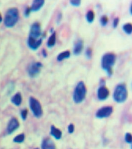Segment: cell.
<instances>
[{
    "mask_svg": "<svg viewBox=\"0 0 132 149\" xmlns=\"http://www.w3.org/2000/svg\"><path fill=\"white\" fill-rule=\"evenodd\" d=\"M24 140H25V135H24L23 133H21L15 136L13 140L15 143H22L24 141Z\"/></svg>",
    "mask_w": 132,
    "mask_h": 149,
    "instance_id": "44dd1931",
    "label": "cell"
},
{
    "mask_svg": "<svg viewBox=\"0 0 132 149\" xmlns=\"http://www.w3.org/2000/svg\"><path fill=\"white\" fill-rule=\"evenodd\" d=\"M29 107L33 114L36 117L39 118L43 116V110L40 102L38 100L33 97L29 98Z\"/></svg>",
    "mask_w": 132,
    "mask_h": 149,
    "instance_id": "5b68a950",
    "label": "cell"
},
{
    "mask_svg": "<svg viewBox=\"0 0 132 149\" xmlns=\"http://www.w3.org/2000/svg\"><path fill=\"white\" fill-rule=\"evenodd\" d=\"M113 112L112 106H105L99 108L96 112V117L98 118H104L109 117Z\"/></svg>",
    "mask_w": 132,
    "mask_h": 149,
    "instance_id": "ba28073f",
    "label": "cell"
},
{
    "mask_svg": "<svg viewBox=\"0 0 132 149\" xmlns=\"http://www.w3.org/2000/svg\"><path fill=\"white\" fill-rule=\"evenodd\" d=\"M42 35L41 25L39 22H34L31 25L29 32V37L34 40H39L41 39ZM43 39V38H42Z\"/></svg>",
    "mask_w": 132,
    "mask_h": 149,
    "instance_id": "8992f818",
    "label": "cell"
},
{
    "mask_svg": "<svg viewBox=\"0 0 132 149\" xmlns=\"http://www.w3.org/2000/svg\"><path fill=\"white\" fill-rule=\"evenodd\" d=\"M123 31L128 34H130L132 32V25L131 23H127L123 26Z\"/></svg>",
    "mask_w": 132,
    "mask_h": 149,
    "instance_id": "ffe728a7",
    "label": "cell"
},
{
    "mask_svg": "<svg viewBox=\"0 0 132 149\" xmlns=\"http://www.w3.org/2000/svg\"><path fill=\"white\" fill-rule=\"evenodd\" d=\"M22 101V95L20 93H17L13 97L11 98V102L15 104L16 106H19Z\"/></svg>",
    "mask_w": 132,
    "mask_h": 149,
    "instance_id": "2e32d148",
    "label": "cell"
},
{
    "mask_svg": "<svg viewBox=\"0 0 132 149\" xmlns=\"http://www.w3.org/2000/svg\"><path fill=\"white\" fill-rule=\"evenodd\" d=\"M131 8H132V5L131 4L130 5V14H131Z\"/></svg>",
    "mask_w": 132,
    "mask_h": 149,
    "instance_id": "d6a6232c",
    "label": "cell"
},
{
    "mask_svg": "<svg viewBox=\"0 0 132 149\" xmlns=\"http://www.w3.org/2000/svg\"><path fill=\"white\" fill-rule=\"evenodd\" d=\"M41 147L42 149H56L54 143L49 138H46L43 140Z\"/></svg>",
    "mask_w": 132,
    "mask_h": 149,
    "instance_id": "7c38bea8",
    "label": "cell"
},
{
    "mask_svg": "<svg viewBox=\"0 0 132 149\" xmlns=\"http://www.w3.org/2000/svg\"><path fill=\"white\" fill-rule=\"evenodd\" d=\"M128 96L126 85L125 83H120L116 86L113 92V99L118 103L124 102Z\"/></svg>",
    "mask_w": 132,
    "mask_h": 149,
    "instance_id": "277c9868",
    "label": "cell"
},
{
    "mask_svg": "<svg viewBox=\"0 0 132 149\" xmlns=\"http://www.w3.org/2000/svg\"><path fill=\"white\" fill-rule=\"evenodd\" d=\"M70 55H71V53H70V51H68V50H67V51H63L61 53H60L57 56V61H63V60H65V59H67V58H68L70 56Z\"/></svg>",
    "mask_w": 132,
    "mask_h": 149,
    "instance_id": "ac0fdd59",
    "label": "cell"
},
{
    "mask_svg": "<svg viewBox=\"0 0 132 149\" xmlns=\"http://www.w3.org/2000/svg\"><path fill=\"white\" fill-rule=\"evenodd\" d=\"M44 4V0H34L31 7V11L36 12L40 9Z\"/></svg>",
    "mask_w": 132,
    "mask_h": 149,
    "instance_id": "5bb4252c",
    "label": "cell"
},
{
    "mask_svg": "<svg viewBox=\"0 0 132 149\" xmlns=\"http://www.w3.org/2000/svg\"><path fill=\"white\" fill-rule=\"evenodd\" d=\"M87 20L90 24L94 22L95 19V13L92 10H89L86 14Z\"/></svg>",
    "mask_w": 132,
    "mask_h": 149,
    "instance_id": "d6986e66",
    "label": "cell"
},
{
    "mask_svg": "<svg viewBox=\"0 0 132 149\" xmlns=\"http://www.w3.org/2000/svg\"><path fill=\"white\" fill-rule=\"evenodd\" d=\"M74 131V125L73 123H71L68 126V132L69 133H73Z\"/></svg>",
    "mask_w": 132,
    "mask_h": 149,
    "instance_id": "4316f807",
    "label": "cell"
},
{
    "mask_svg": "<svg viewBox=\"0 0 132 149\" xmlns=\"http://www.w3.org/2000/svg\"><path fill=\"white\" fill-rule=\"evenodd\" d=\"M87 92L86 86L83 81L79 82L75 87L73 93V100L76 104L82 102L85 100Z\"/></svg>",
    "mask_w": 132,
    "mask_h": 149,
    "instance_id": "3957f363",
    "label": "cell"
},
{
    "mask_svg": "<svg viewBox=\"0 0 132 149\" xmlns=\"http://www.w3.org/2000/svg\"><path fill=\"white\" fill-rule=\"evenodd\" d=\"M42 55H43L44 57H47V51H46V50L45 49H43L42 50Z\"/></svg>",
    "mask_w": 132,
    "mask_h": 149,
    "instance_id": "f546056e",
    "label": "cell"
},
{
    "mask_svg": "<svg viewBox=\"0 0 132 149\" xmlns=\"http://www.w3.org/2000/svg\"><path fill=\"white\" fill-rule=\"evenodd\" d=\"M35 149H39V148H35Z\"/></svg>",
    "mask_w": 132,
    "mask_h": 149,
    "instance_id": "836d02e7",
    "label": "cell"
},
{
    "mask_svg": "<svg viewBox=\"0 0 132 149\" xmlns=\"http://www.w3.org/2000/svg\"><path fill=\"white\" fill-rule=\"evenodd\" d=\"M109 96V90L105 86H101L97 91V96L99 100H105Z\"/></svg>",
    "mask_w": 132,
    "mask_h": 149,
    "instance_id": "30bf717a",
    "label": "cell"
},
{
    "mask_svg": "<svg viewBox=\"0 0 132 149\" xmlns=\"http://www.w3.org/2000/svg\"><path fill=\"white\" fill-rule=\"evenodd\" d=\"M86 55L88 59L91 58L92 55V50L91 49V48L88 47L87 49V50L86 51Z\"/></svg>",
    "mask_w": 132,
    "mask_h": 149,
    "instance_id": "d4e9b609",
    "label": "cell"
},
{
    "mask_svg": "<svg viewBox=\"0 0 132 149\" xmlns=\"http://www.w3.org/2000/svg\"><path fill=\"white\" fill-rule=\"evenodd\" d=\"M2 20H3V17H2V16H1V13H0V23H1V22H2Z\"/></svg>",
    "mask_w": 132,
    "mask_h": 149,
    "instance_id": "1f68e13d",
    "label": "cell"
},
{
    "mask_svg": "<svg viewBox=\"0 0 132 149\" xmlns=\"http://www.w3.org/2000/svg\"><path fill=\"white\" fill-rule=\"evenodd\" d=\"M125 141L127 143H131L132 142V137L130 133H126L125 135Z\"/></svg>",
    "mask_w": 132,
    "mask_h": 149,
    "instance_id": "cb8c5ba5",
    "label": "cell"
},
{
    "mask_svg": "<svg viewBox=\"0 0 132 149\" xmlns=\"http://www.w3.org/2000/svg\"><path fill=\"white\" fill-rule=\"evenodd\" d=\"M81 1L80 0H71L70 1V3L73 6H76V7H78L80 6L81 4Z\"/></svg>",
    "mask_w": 132,
    "mask_h": 149,
    "instance_id": "484cf974",
    "label": "cell"
},
{
    "mask_svg": "<svg viewBox=\"0 0 132 149\" xmlns=\"http://www.w3.org/2000/svg\"><path fill=\"white\" fill-rule=\"evenodd\" d=\"M119 18L118 17H116L113 20V27L114 28H116L118 24H119Z\"/></svg>",
    "mask_w": 132,
    "mask_h": 149,
    "instance_id": "f1b7e54d",
    "label": "cell"
},
{
    "mask_svg": "<svg viewBox=\"0 0 132 149\" xmlns=\"http://www.w3.org/2000/svg\"><path fill=\"white\" fill-rule=\"evenodd\" d=\"M19 18V13L18 8L13 7L7 10L5 13L4 23L7 28L14 27L18 21Z\"/></svg>",
    "mask_w": 132,
    "mask_h": 149,
    "instance_id": "7a4b0ae2",
    "label": "cell"
},
{
    "mask_svg": "<svg viewBox=\"0 0 132 149\" xmlns=\"http://www.w3.org/2000/svg\"><path fill=\"white\" fill-rule=\"evenodd\" d=\"M19 127V123L18 120L16 118H11L9 121L7 126V132L8 134H11L15 131H16Z\"/></svg>",
    "mask_w": 132,
    "mask_h": 149,
    "instance_id": "9c48e42d",
    "label": "cell"
},
{
    "mask_svg": "<svg viewBox=\"0 0 132 149\" xmlns=\"http://www.w3.org/2000/svg\"><path fill=\"white\" fill-rule=\"evenodd\" d=\"M107 22H108V18L106 15H102L100 19V23L101 25L105 26L107 25Z\"/></svg>",
    "mask_w": 132,
    "mask_h": 149,
    "instance_id": "7402d4cb",
    "label": "cell"
},
{
    "mask_svg": "<svg viewBox=\"0 0 132 149\" xmlns=\"http://www.w3.org/2000/svg\"><path fill=\"white\" fill-rule=\"evenodd\" d=\"M31 12V7H27L25 10V12H24V15L25 16V17H28L30 15Z\"/></svg>",
    "mask_w": 132,
    "mask_h": 149,
    "instance_id": "83f0119b",
    "label": "cell"
},
{
    "mask_svg": "<svg viewBox=\"0 0 132 149\" xmlns=\"http://www.w3.org/2000/svg\"><path fill=\"white\" fill-rule=\"evenodd\" d=\"M116 62V55L112 53H107L104 54L101 60V66L107 75L111 76L113 74L112 68Z\"/></svg>",
    "mask_w": 132,
    "mask_h": 149,
    "instance_id": "6da1fadb",
    "label": "cell"
},
{
    "mask_svg": "<svg viewBox=\"0 0 132 149\" xmlns=\"http://www.w3.org/2000/svg\"><path fill=\"white\" fill-rule=\"evenodd\" d=\"M28 109L27 108H25L23 109L21 111V118L23 120H26L27 118V116H28Z\"/></svg>",
    "mask_w": 132,
    "mask_h": 149,
    "instance_id": "603a6c76",
    "label": "cell"
},
{
    "mask_svg": "<svg viewBox=\"0 0 132 149\" xmlns=\"http://www.w3.org/2000/svg\"><path fill=\"white\" fill-rule=\"evenodd\" d=\"M56 33L55 32H53L52 35L49 37L47 42V45L48 47H53L56 44Z\"/></svg>",
    "mask_w": 132,
    "mask_h": 149,
    "instance_id": "e0dca14e",
    "label": "cell"
},
{
    "mask_svg": "<svg viewBox=\"0 0 132 149\" xmlns=\"http://www.w3.org/2000/svg\"><path fill=\"white\" fill-rule=\"evenodd\" d=\"M83 47H84L83 40L82 39H78L74 44V47L73 49V53L74 55H80L83 50Z\"/></svg>",
    "mask_w": 132,
    "mask_h": 149,
    "instance_id": "4fadbf2b",
    "label": "cell"
},
{
    "mask_svg": "<svg viewBox=\"0 0 132 149\" xmlns=\"http://www.w3.org/2000/svg\"><path fill=\"white\" fill-rule=\"evenodd\" d=\"M43 64L40 62H34L32 63L28 68V72L31 77H35L39 75Z\"/></svg>",
    "mask_w": 132,
    "mask_h": 149,
    "instance_id": "52a82bcc",
    "label": "cell"
},
{
    "mask_svg": "<svg viewBox=\"0 0 132 149\" xmlns=\"http://www.w3.org/2000/svg\"><path fill=\"white\" fill-rule=\"evenodd\" d=\"M42 41H43L42 38L39 40H34L32 38L28 37L27 43H28V47L31 49L33 50H36L39 48V47L41 45L42 43Z\"/></svg>",
    "mask_w": 132,
    "mask_h": 149,
    "instance_id": "8fae6325",
    "label": "cell"
},
{
    "mask_svg": "<svg viewBox=\"0 0 132 149\" xmlns=\"http://www.w3.org/2000/svg\"><path fill=\"white\" fill-rule=\"evenodd\" d=\"M50 135L53 136L57 140H59L62 137V132L55 127L54 125H52L50 128Z\"/></svg>",
    "mask_w": 132,
    "mask_h": 149,
    "instance_id": "9a60e30c",
    "label": "cell"
},
{
    "mask_svg": "<svg viewBox=\"0 0 132 149\" xmlns=\"http://www.w3.org/2000/svg\"><path fill=\"white\" fill-rule=\"evenodd\" d=\"M61 18H62V14H59L58 15L57 19V23H59V22H60V20H61Z\"/></svg>",
    "mask_w": 132,
    "mask_h": 149,
    "instance_id": "4dcf8cb0",
    "label": "cell"
}]
</instances>
